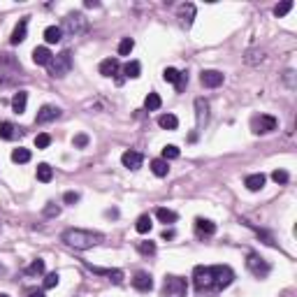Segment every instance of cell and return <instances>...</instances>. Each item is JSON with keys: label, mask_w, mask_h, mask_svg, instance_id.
<instances>
[{"label": "cell", "mask_w": 297, "mask_h": 297, "mask_svg": "<svg viewBox=\"0 0 297 297\" xmlns=\"http://www.w3.org/2000/svg\"><path fill=\"white\" fill-rule=\"evenodd\" d=\"M103 239H105L103 232L84 230V228H67L61 235V242L74 251H88V249H93V246H97Z\"/></svg>", "instance_id": "cell-1"}, {"label": "cell", "mask_w": 297, "mask_h": 297, "mask_svg": "<svg viewBox=\"0 0 297 297\" xmlns=\"http://www.w3.org/2000/svg\"><path fill=\"white\" fill-rule=\"evenodd\" d=\"M24 79H26L24 67H21L17 56L0 54V86H17Z\"/></svg>", "instance_id": "cell-2"}, {"label": "cell", "mask_w": 297, "mask_h": 297, "mask_svg": "<svg viewBox=\"0 0 297 297\" xmlns=\"http://www.w3.org/2000/svg\"><path fill=\"white\" fill-rule=\"evenodd\" d=\"M61 31L70 37H77V35L88 31V19H86L81 12H70V14H65V19H63Z\"/></svg>", "instance_id": "cell-3"}, {"label": "cell", "mask_w": 297, "mask_h": 297, "mask_svg": "<svg viewBox=\"0 0 297 297\" xmlns=\"http://www.w3.org/2000/svg\"><path fill=\"white\" fill-rule=\"evenodd\" d=\"M49 77L54 79H63L65 74H70L72 70V54L70 51H61V54H56L51 61H49Z\"/></svg>", "instance_id": "cell-4"}, {"label": "cell", "mask_w": 297, "mask_h": 297, "mask_svg": "<svg viewBox=\"0 0 297 297\" xmlns=\"http://www.w3.org/2000/svg\"><path fill=\"white\" fill-rule=\"evenodd\" d=\"M188 281L176 274H167L163 281V297H186Z\"/></svg>", "instance_id": "cell-5"}, {"label": "cell", "mask_w": 297, "mask_h": 297, "mask_svg": "<svg viewBox=\"0 0 297 297\" xmlns=\"http://www.w3.org/2000/svg\"><path fill=\"white\" fill-rule=\"evenodd\" d=\"M193 283L200 292L216 290V283H214V267H205V265L195 267L193 269Z\"/></svg>", "instance_id": "cell-6"}, {"label": "cell", "mask_w": 297, "mask_h": 297, "mask_svg": "<svg viewBox=\"0 0 297 297\" xmlns=\"http://www.w3.org/2000/svg\"><path fill=\"white\" fill-rule=\"evenodd\" d=\"M276 126H279V121L269 114H260V116H253V119H251V130H253L255 135H269L276 130Z\"/></svg>", "instance_id": "cell-7"}, {"label": "cell", "mask_w": 297, "mask_h": 297, "mask_svg": "<svg viewBox=\"0 0 297 297\" xmlns=\"http://www.w3.org/2000/svg\"><path fill=\"white\" fill-rule=\"evenodd\" d=\"M246 269L253 274L255 279H265L267 274H269V262L265 258H260L258 253H249L246 255Z\"/></svg>", "instance_id": "cell-8"}, {"label": "cell", "mask_w": 297, "mask_h": 297, "mask_svg": "<svg viewBox=\"0 0 297 297\" xmlns=\"http://www.w3.org/2000/svg\"><path fill=\"white\" fill-rule=\"evenodd\" d=\"M235 281V272H232L228 265H214V283H216V290H223Z\"/></svg>", "instance_id": "cell-9"}, {"label": "cell", "mask_w": 297, "mask_h": 297, "mask_svg": "<svg viewBox=\"0 0 297 297\" xmlns=\"http://www.w3.org/2000/svg\"><path fill=\"white\" fill-rule=\"evenodd\" d=\"M58 116H61V110H58V107H54V105H42L40 112H37V116H35V123H37V126H42V123H51V121H56Z\"/></svg>", "instance_id": "cell-10"}, {"label": "cell", "mask_w": 297, "mask_h": 297, "mask_svg": "<svg viewBox=\"0 0 297 297\" xmlns=\"http://www.w3.org/2000/svg\"><path fill=\"white\" fill-rule=\"evenodd\" d=\"M209 121V103L205 97H195V123L197 128H205Z\"/></svg>", "instance_id": "cell-11"}, {"label": "cell", "mask_w": 297, "mask_h": 297, "mask_svg": "<svg viewBox=\"0 0 297 297\" xmlns=\"http://www.w3.org/2000/svg\"><path fill=\"white\" fill-rule=\"evenodd\" d=\"M223 72H219V70H202L200 74V81L202 86H207V88H219L221 84H223Z\"/></svg>", "instance_id": "cell-12"}, {"label": "cell", "mask_w": 297, "mask_h": 297, "mask_svg": "<svg viewBox=\"0 0 297 297\" xmlns=\"http://www.w3.org/2000/svg\"><path fill=\"white\" fill-rule=\"evenodd\" d=\"M121 163H123V167H128V170H140L142 163H144V156H142L140 151L128 149V151L121 156Z\"/></svg>", "instance_id": "cell-13"}, {"label": "cell", "mask_w": 297, "mask_h": 297, "mask_svg": "<svg viewBox=\"0 0 297 297\" xmlns=\"http://www.w3.org/2000/svg\"><path fill=\"white\" fill-rule=\"evenodd\" d=\"M133 285H135V290H140V292H149L153 288V279H151V274H146V272H137L135 274V279H133Z\"/></svg>", "instance_id": "cell-14"}, {"label": "cell", "mask_w": 297, "mask_h": 297, "mask_svg": "<svg viewBox=\"0 0 297 297\" xmlns=\"http://www.w3.org/2000/svg\"><path fill=\"white\" fill-rule=\"evenodd\" d=\"M24 133L21 128H17L10 121H0V140H17L19 135Z\"/></svg>", "instance_id": "cell-15"}, {"label": "cell", "mask_w": 297, "mask_h": 297, "mask_svg": "<svg viewBox=\"0 0 297 297\" xmlns=\"http://www.w3.org/2000/svg\"><path fill=\"white\" fill-rule=\"evenodd\" d=\"M179 19H181V24L186 26V28L193 26V19H195V5L193 3H183V5H179Z\"/></svg>", "instance_id": "cell-16"}, {"label": "cell", "mask_w": 297, "mask_h": 297, "mask_svg": "<svg viewBox=\"0 0 297 297\" xmlns=\"http://www.w3.org/2000/svg\"><path fill=\"white\" fill-rule=\"evenodd\" d=\"M26 33H28V19H21L12 31V37H10V44H21L26 40Z\"/></svg>", "instance_id": "cell-17"}, {"label": "cell", "mask_w": 297, "mask_h": 297, "mask_svg": "<svg viewBox=\"0 0 297 297\" xmlns=\"http://www.w3.org/2000/svg\"><path fill=\"white\" fill-rule=\"evenodd\" d=\"M54 58V54L47 47H35L33 49V63L35 65H49V61Z\"/></svg>", "instance_id": "cell-18"}, {"label": "cell", "mask_w": 297, "mask_h": 297, "mask_svg": "<svg viewBox=\"0 0 297 297\" xmlns=\"http://www.w3.org/2000/svg\"><path fill=\"white\" fill-rule=\"evenodd\" d=\"M265 181H267V176L262 174V172H258V174H249L246 179H244V186L249 188V190H260L262 186H265Z\"/></svg>", "instance_id": "cell-19"}, {"label": "cell", "mask_w": 297, "mask_h": 297, "mask_svg": "<svg viewBox=\"0 0 297 297\" xmlns=\"http://www.w3.org/2000/svg\"><path fill=\"white\" fill-rule=\"evenodd\" d=\"M100 74H103V77H114V74H119V58H105V61L100 63Z\"/></svg>", "instance_id": "cell-20"}, {"label": "cell", "mask_w": 297, "mask_h": 297, "mask_svg": "<svg viewBox=\"0 0 297 297\" xmlns=\"http://www.w3.org/2000/svg\"><path fill=\"white\" fill-rule=\"evenodd\" d=\"M61 40H63L61 26H47V28H44V42L47 44H58Z\"/></svg>", "instance_id": "cell-21"}, {"label": "cell", "mask_w": 297, "mask_h": 297, "mask_svg": "<svg viewBox=\"0 0 297 297\" xmlns=\"http://www.w3.org/2000/svg\"><path fill=\"white\" fill-rule=\"evenodd\" d=\"M26 105H28V93H26V91L14 93V97H12V110H14V114H24Z\"/></svg>", "instance_id": "cell-22"}, {"label": "cell", "mask_w": 297, "mask_h": 297, "mask_svg": "<svg viewBox=\"0 0 297 297\" xmlns=\"http://www.w3.org/2000/svg\"><path fill=\"white\" fill-rule=\"evenodd\" d=\"M195 230H197V235H214L216 232V223H212V221L207 219H195Z\"/></svg>", "instance_id": "cell-23"}, {"label": "cell", "mask_w": 297, "mask_h": 297, "mask_svg": "<svg viewBox=\"0 0 297 297\" xmlns=\"http://www.w3.org/2000/svg\"><path fill=\"white\" fill-rule=\"evenodd\" d=\"M158 126L165 128V130H176L179 128V119L174 114H160L158 116Z\"/></svg>", "instance_id": "cell-24"}, {"label": "cell", "mask_w": 297, "mask_h": 297, "mask_svg": "<svg viewBox=\"0 0 297 297\" xmlns=\"http://www.w3.org/2000/svg\"><path fill=\"white\" fill-rule=\"evenodd\" d=\"M37 181H42V183H49L51 179H54V170H51V165H47V163H40L37 165Z\"/></svg>", "instance_id": "cell-25"}, {"label": "cell", "mask_w": 297, "mask_h": 297, "mask_svg": "<svg viewBox=\"0 0 297 297\" xmlns=\"http://www.w3.org/2000/svg\"><path fill=\"white\" fill-rule=\"evenodd\" d=\"M156 219L160 221V223H176V212H172V209H165V207H158L156 209Z\"/></svg>", "instance_id": "cell-26"}, {"label": "cell", "mask_w": 297, "mask_h": 297, "mask_svg": "<svg viewBox=\"0 0 297 297\" xmlns=\"http://www.w3.org/2000/svg\"><path fill=\"white\" fill-rule=\"evenodd\" d=\"M153 223H151V216L149 214H142L140 219L135 221V230L140 232V235H146V232H151Z\"/></svg>", "instance_id": "cell-27"}, {"label": "cell", "mask_w": 297, "mask_h": 297, "mask_svg": "<svg viewBox=\"0 0 297 297\" xmlns=\"http://www.w3.org/2000/svg\"><path fill=\"white\" fill-rule=\"evenodd\" d=\"M151 172L156 176H167L170 165H167V160H163V158H156V160H151Z\"/></svg>", "instance_id": "cell-28"}, {"label": "cell", "mask_w": 297, "mask_h": 297, "mask_svg": "<svg viewBox=\"0 0 297 297\" xmlns=\"http://www.w3.org/2000/svg\"><path fill=\"white\" fill-rule=\"evenodd\" d=\"M140 72H142V65L137 61L126 63V67H123V74H126L128 79H137V77H140Z\"/></svg>", "instance_id": "cell-29"}, {"label": "cell", "mask_w": 297, "mask_h": 297, "mask_svg": "<svg viewBox=\"0 0 297 297\" xmlns=\"http://www.w3.org/2000/svg\"><path fill=\"white\" fill-rule=\"evenodd\" d=\"M26 274H28V276H40V274H44V260L42 258H37V260H33L31 265L26 267Z\"/></svg>", "instance_id": "cell-30"}, {"label": "cell", "mask_w": 297, "mask_h": 297, "mask_svg": "<svg viewBox=\"0 0 297 297\" xmlns=\"http://www.w3.org/2000/svg\"><path fill=\"white\" fill-rule=\"evenodd\" d=\"M160 105H163V100H160V95L158 93H149L146 95V100H144V107L149 112H156V110H160Z\"/></svg>", "instance_id": "cell-31"}, {"label": "cell", "mask_w": 297, "mask_h": 297, "mask_svg": "<svg viewBox=\"0 0 297 297\" xmlns=\"http://www.w3.org/2000/svg\"><path fill=\"white\" fill-rule=\"evenodd\" d=\"M12 160L14 163H28V160H31V151L24 149V146H19V149L12 151Z\"/></svg>", "instance_id": "cell-32"}, {"label": "cell", "mask_w": 297, "mask_h": 297, "mask_svg": "<svg viewBox=\"0 0 297 297\" xmlns=\"http://www.w3.org/2000/svg\"><path fill=\"white\" fill-rule=\"evenodd\" d=\"M133 47H135L133 40H130V37H123L121 42H119V56H128L133 51Z\"/></svg>", "instance_id": "cell-33"}, {"label": "cell", "mask_w": 297, "mask_h": 297, "mask_svg": "<svg viewBox=\"0 0 297 297\" xmlns=\"http://www.w3.org/2000/svg\"><path fill=\"white\" fill-rule=\"evenodd\" d=\"M42 214L47 216V219H54V216H58V214H61V207L56 205V202H47V205H44V209H42Z\"/></svg>", "instance_id": "cell-34"}, {"label": "cell", "mask_w": 297, "mask_h": 297, "mask_svg": "<svg viewBox=\"0 0 297 297\" xmlns=\"http://www.w3.org/2000/svg\"><path fill=\"white\" fill-rule=\"evenodd\" d=\"M179 70H174V67H165L163 70V79L167 81V84H176V79H179Z\"/></svg>", "instance_id": "cell-35"}, {"label": "cell", "mask_w": 297, "mask_h": 297, "mask_svg": "<svg viewBox=\"0 0 297 297\" xmlns=\"http://www.w3.org/2000/svg\"><path fill=\"white\" fill-rule=\"evenodd\" d=\"M290 10H292V0H285V3H281V5L274 7V17H285Z\"/></svg>", "instance_id": "cell-36"}, {"label": "cell", "mask_w": 297, "mask_h": 297, "mask_svg": "<svg viewBox=\"0 0 297 297\" xmlns=\"http://www.w3.org/2000/svg\"><path fill=\"white\" fill-rule=\"evenodd\" d=\"M179 153H181V151H179L174 144H167L163 149V160H174V158H179Z\"/></svg>", "instance_id": "cell-37"}, {"label": "cell", "mask_w": 297, "mask_h": 297, "mask_svg": "<svg viewBox=\"0 0 297 297\" xmlns=\"http://www.w3.org/2000/svg\"><path fill=\"white\" fill-rule=\"evenodd\" d=\"M137 251H140L142 255H153L156 253V244L153 242H140L137 244Z\"/></svg>", "instance_id": "cell-38"}, {"label": "cell", "mask_w": 297, "mask_h": 297, "mask_svg": "<svg viewBox=\"0 0 297 297\" xmlns=\"http://www.w3.org/2000/svg\"><path fill=\"white\" fill-rule=\"evenodd\" d=\"M58 281H61V276H58V272H51V274H47V276H44V288H56V285H58Z\"/></svg>", "instance_id": "cell-39"}, {"label": "cell", "mask_w": 297, "mask_h": 297, "mask_svg": "<svg viewBox=\"0 0 297 297\" xmlns=\"http://www.w3.org/2000/svg\"><path fill=\"white\" fill-rule=\"evenodd\" d=\"M272 179L276 183H288V179H290V174H288V172L285 170H274L272 172Z\"/></svg>", "instance_id": "cell-40"}, {"label": "cell", "mask_w": 297, "mask_h": 297, "mask_svg": "<svg viewBox=\"0 0 297 297\" xmlns=\"http://www.w3.org/2000/svg\"><path fill=\"white\" fill-rule=\"evenodd\" d=\"M72 144H74V149H84V146H88V135H84V133L74 135Z\"/></svg>", "instance_id": "cell-41"}, {"label": "cell", "mask_w": 297, "mask_h": 297, "mask_svg": "<svg viewBox=\"0 0 297 297\" xmlns=\"http://www.w3.org/2000/svg\"><path fill=\"white\" fill-rule=\"evenodd\" d=\"M49 144H51V137H49L47 133H42V135H37V137H35V146H37V149H47Z\"/></svg>", "instance_id": "cell-42"}, {"label": "cell", "mask_w": 297, "mask_h": 297, "mask_svg": "<svg viewBox=\"0 0 297 297\" xmlns=\"http://www.w3.org/2000/svg\"><path fill=\"white\" fill-rule=\"evenodd\" d=\"M79 197H81L79 193H74V190H67V193L63 195V202H65V205H77Z\"/></svg>", "instance_id": "cell-43"}, {"label": "cell", "mask_w": 297, "mask_h": 297, "mask_svg": "<svg viewBox=\"0 0 297 297\" xmlns=\"http://www.w3.org/2000/svg\"><path fill=\"white\" fill-rule=\"evenodd\" d=\"M176 91H179V93H181L183 91V88H186V86H188V74L186 72H181V74H179V79H176Z\"/></svg>", "instance_id": "cell-44"}, {"label": "cell", "mask_w": 297, "mask_h": 297, "mask_svg": "<svg viewBox=\"0 0 297 297\" xmlns=\"http://www.w3.org/2000/svg\"><path fill=\"white\" fill-rule=\"evenodd\" d=\"M26 297H44V290H37V288H33V290L26 292Z\"/></svg>", "instance_id": "cell-45"}, {"label": "cell", "mask_w": 297, "mask_h": 297, "mask_svg": "<svg viewBox=\"0 0 297 297\" xmlns=\"http://www.w3.org/2000/svg\"><path fill=\"white\" fill-rule=\"evenodd\" d=\"M174 237V230H163V239H172Z\"/></svg>", "instance_id": "cell-46"}, {"label": "cell", "mask_w": 297, "mask_h": 297, "mask_svg": "<svg viewBox=\"0 0 297 297\" xmlns=\"http://www.w3.org/2000/svg\"><path fill=\"white\" fill-rule=\"evenodd\" d=\"M84 5L86 7H100V3H97V0H86Z\"/></svg>", "instance_id": "cell-47"}, {"label": "cell", "mask_w": 297, "mask_h": 297, "mask_svg": "<svg viewBox=\"0 0 297 297\" xmlns=\"http://www.w3.org/2000/svg\"><path fill=\"white\" fill-rule=\"evenodd\" d=\"M0 297H10V295H5V292H0Z\"/></svg>", "instance_id": "cell-48"}]
</instances>
